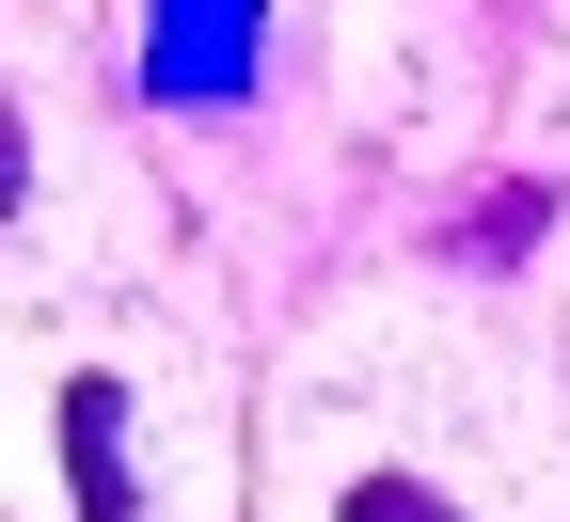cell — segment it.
I'll use <instances>...</instances> for the list:
<instances>
[{
    "label": "cell",
    "mask_w": 570,
    "mask_h": 522,
    "mask_svg": "<svg viewBox=\"0 0 570 522\" xmlns=\"http://www.w3.org/2000/svg\"><path fill=\"white\" fill-rule=\"evenodd\" d=\"M444 238H460V254H523V238H539V190H475Z\"/></svg>",
    "instance_id": "7a4b0ae2"
},
{
    "label": "cell",
    "mask_w": 570,
    "mask_h": 522,
    "mask_svg": "<svg viewBox=\"0 0 570 522\" xmlns=\"http://www.w3.org/2000/svg\"><path fill=\"white\" fill-rule=\"evenodd\" d=\"M63 475H80V522H142V491H127V412H111V381H63Z\"/></svg>",
    "instance_id": "6da1fadb"
},
{
    "label": "cell",
    "mask_w": 570,
    "mask_h": 522,
    "mask_svg": "<svg viewBox=\"0 0 570 522\" xmlns=\"http://www.w3.org/2000/svg\"><path fill=\"white\" fill-rule=\"evenodd\" d=\"M333 522H460L444 491H428V475H348V506Z\"/></svg>",
    "instance_id": "3957f363"
}]
</instances>
